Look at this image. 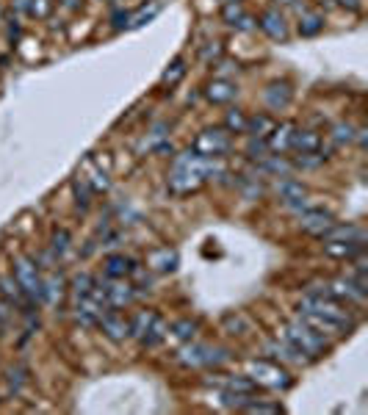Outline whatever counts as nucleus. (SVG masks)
Returning a JSON list of instances; mask_svg holds the SVG:
<instances>
[{
  "label": "nucleus",
  "mask_w": 368,
  "mask_h": 415,
  "mask_svg": "<svg viewBox=\"0 0 368 415\" xmlns=\"http://www.w3.org/2000/svg\"><path fill=\"white\" fill-rule=\"evenodd\" d=\"M102 271H105V277H111V279H125L127 274L136 271V266H133V260H130L127 255H108L105 263H102Z\"/></svg>",
  "instance_id": "obj_23"
},
{
  "label": "nucleus",
  "mask_w": 368,
  "mask_h": 415,
  "mask_svg": "<svg viewBox=\"0 0 368 415\" xmlns=\"http://www.w3.org/2000/svg\"><path fill=\"white\" fill-rule=\"evenodd\" d=\"M338 6H343V8H349V11H362V0H335Z\"/></svg>",
  "instance_id": "obj_49"
},
{
  "label": "nucleus",
  "mask_w": 368,
  "mask_h": 415,
  "mask_svg": "<svg viewBox=\"0 0 368 415\" xmlns=\"http://www.w3.org/2000/svg\"><path fill=\"white\" fill-rule=\"evenodd\" d=\"M158 11H160V6H158V3H152V8H149V11H147V6H144V8H141V11L136 14V17L130 14V25H127V28H138V25L149 22V19H152V17L158 14Z\"/></svg>",
  "instance_id": "obj_44"
},
{
  "label": "nucleus",
  "mask_w": 368,
  "mask_h": 415,
  "mask_svg": "<svg viewBox=\"0 0 368 415\" xmlns=\"http://www.w3.org/2000/svg\"><path fill=\"white\" fill-rule=\"evenodd\" d=\"M177 266H180V255H177V249H172V246H158V249H152V252L147 255V268L155 271V274H169V271H174Z\"/></svg>",
  "instance_id": "obj_14"
},
{
  "label": "nucleus",
  "mask_w": 368,
  "mask_h": 415,
  "mask_svg": "<svg viewBox=\"0 0 368 415\" xmlns=\"http://www.w3.org/2000/svg\"><path fill=\"white\" fill-rule=\"evenodd\" d=\"M257 163H260V169H263L266 174H274V177H288L291 169H293V163H288L282 155H266V158L257 160Z\"/></svg>",
  "instance_id": "obj_27"
},
{
  "label": "nucleus",
  "mask_w": 368,
  "mask_h": 415,
  "mask_svg": "<svg viewBox=\"0 0 368 415\" xmlns=\"http://www.w3.org/2000/svg\"><path fill=\"white\" fill-rule=\"evenodd\" d=\"M277 3H282V6H293L296 0H277Z\"/></svg>",
  "instance_id": "obj_52"
},
{
  "label": "nucleus",
  "mask_w": 368,
  "mask_h": 415,
  "mask_svg": "<svg viewBox=\"0 0 368 415\" xmlns=\"http://www.w3.org/2000/svg\"><path fill=\"white\" fill-rule=\"evenodd\" d=\"M224 130L227 133H246V113L241 108H230L224 113Z\"/></svg>",
  "instance_id": "obj_32"
},
{
  "label": "nucleus",
  "mask_w": 368,
  "mask_h": 415,
  "mask_svg": "<svg viewBox=\"0 0 368 415\" xmlns=\"http://www.w3.org/2000/svg\"><path fill=\"white\" fill-rule=\"evenodd\" d=\"M321 30H324V17L321 14H304L299 19V33L302 36H315Z\"/></svg>",
  "instance_id": "obj_34"
},
{
  "label": "nucleus",
  "mask_w": 368,
  "mask_h": 415,
  "mask_svg": "<svg viewBox=\"0 0 368 415\" xmlns=\"http://www.w3.org/2000/svg\"><path fill=\"white\" fill-rule=\"evenodd\" d=\"M332 224H335V216H332L329 210H324V208H307V210H302V216H299L302 232L315 235V238H321L324 230L332 227Z\"/></svg>",
  "instance_id": "obj_11"
},
{
  "label": "nucleus",
  "mask_w": 368,
  "mask_h": 415,
  "mask_svg": "<svg viewBox=\"0 0 368 415\" xmlns=\"http://www.w3.org/2000/svg\"><path fill=\"white\" fill-rule=\"evenodd\" d=\"M199 55H202V61H216L221 55V42H210Z\"/></svg>",
  "instance_id": "obj_47"
},
{
  "label": "nucleus",
  "mask_w": 368,
  "mask_h": 415,
  "mask_svg": "<svg viewBox=\"0 0 368 415\" xmlns=\"http://www.w3.org/2000/svg\"><path fill=\"white\" fill-rule=\"evenodd\" d=\"M266 351L274 357V360H279V362H288V365H296V362H304V357L282 338V340H268L266 343Z\"/></svg>",
  "instance_id": "obj_24"
},
{
  "label": "nucleus",
  "mask_w": 368,
  "mask_h": 415,
  "mask_svg": "<svg viewBox=\"0 0 368 415\" xmlns=\"http://www.w3.org/2000/svg\"><path fill=\"white\" fill-rule=\"evenodd\" d=\"M69 241H72V238H69V232H66L64 227H61V230H55V232H53V238H50V252H53L55 257H61V255L69 249Z\"/></svg>",
  "instance_id": "obj_40"
},
{
  "label": "nucleus",
  "mask_w": 368,
  "mask_h": 415,
  "mask_svg": "<svg viewBox=\"0 0 368 415\" xmlns=\"http://www.w3.org/2000/svg\"><path fill=\"white\" fill-rule=\"evenodd\" d=\"M69 288H72L75 296H86V293H91V288H94V277H91V274H77V277L69 282Z\"/></svg>",
  "instance_id": "obj_42"
},
{
  "label": "nucleus",
  "mask_w": 368,
  "mask_h": 415,
  "mask_svg": "<svg viewBox=\"0 0 368 415\" xmlns=\"http://www.w3.org/2000/svg\"><path fill=\"white\" fill-rule=\"evenodd\" d=\"M22 290V296L28 302H42L44 299V277L39 271V263L25 257V255H17L14 257V274H11Z\"/></svg>",
  "instance_id": "obj_4"
},
{
  "label": "nucleus",
  "mask_w": 368,
  "mask_h": 415,
  "mask_svg": "<svg viewBox=\"0 0 368 415\" xmlns=\"http://www.w3.org/2000/svg\"><path fill=\"white\" fill-rule=\"evenodd\" d=\"M235 94H238V86H235L232 80H224V77H213V80L205 86V97H208V102H213V105H224V102H230Z\"/></svg>",
  "instance_id": "obj_18"
},
{
  "label": "nucleus",
  "mask_w": 368,
  "mask_h": 415,
  "mask_svg": "<svg viewBox=\"0 0 368 415\" xmlns=\"http://www.w3.org/2000/svg\"><path fill=\"white\" fill-rule=\"evenodd\" d=\"M0 293H3V299L8 304H19L22 302V290H19L14 277H0Z\"/></svg>",
  "instance_id": "obj_36"
},
{
  "label": "nucleus",
  "mask_w": 368,
  "mask_h": 415,
  "mask_svg": "<svg viewBox=\"0 0 368 415\" xmlns=\"http://www.w3.org/2000/svg\"><path fill=\"white\" fill-rule=\"evenodd\" d=\"M274 124H277V122H274V116H268V113H252V116H246V133H249L252 138H266Z\"/></svg>",
  "instance_id": "obj_25"
},
{
  "label": "nucleus",
  "mask_w": 368,
  "mask_h": 415,
  "mask_svg": "<svg viewBox=\"0 0 368 415\" xmlns=\"http://www.w3.org/2000/svg\"><path fill=\"white\" fill-rule=\"evenodd\" d=\"M0 19H3V8H0Z\"/></svg>",
  "instance_id": "obj_53"
},
{
  "label": "nucleus",
  "mask_w": 368,
  "mask_h": 415,
  "mask_svg": "<svg viewBox=\"0 0 368 415\" xmlns=\"http://www.w3.org/2000/svg\"><path fill=\"white\" fill-rule=\"evenodd\" d=\"M291 97H293V91H291V86H288L285 80H274V83H268V86H266V91H263L266 105H268V108H274V111L285 108V105L291 102Z\"/></svg>",
  "instance_id": "obj_22"
},
{
  "label": "nucleus",
  "mask_w": 368,
  "mask_h": 415,
  "mask_svg": "<svg viewBox=\"0 0 368 415\" xmlns=\"http://www.w3.org/2000/svg\"><path fill=\"white\" fill-rule=\"evenodd\" d=\"M177 362L185 368H202L208 365V343H191L185 340V346L177 351Z\"/></svg>",
  "instance_id": "obj_20"
},
{
  "label": "nucleus",
  "mask_w": 368,
  "mask_h": 415,
  "mask_svg": "<svg viewBox=\"0 0 368 415\" xmlns=\"http://www.w3.org/2000/svg\"><path fill=\"white\" fill-rule=\"evenodd\" d=\"M252 401L249 393H235V390H221V404L224 407H232V409H243L246 404Z\"/></svg>",
  "instance_id": "obj_38"
},
{
  "label": "nucleus",
  "mask_w": 368,
  "mask_h": 415,
  "mask_svg": "<svg viewBox=\"0 0 368 415\" xmlns=\"http://www.w3.org/2000/svg\"><path fill=\"white\" fill-rule=\"evenodd\" d=\"M28 385V368L25 365H14V368H8L6 371V387H8V393H22V387Z\"/></svg>",
  "instance_id": "obj_30"
},
{
  "label": "nucleus",
  "mask_w": 368,
  "mask_h": 415,
  "mask_svg": "<svg viewBox=\"0 0 368 415\" xmlns=\"http://www.w3.org/2000/svg\"><path fill=\"white\" fill-rule=\"evenodd\" d=\"M329 136H332V141H335L338 147H346V144L354 141V124H349V122H335Z\"/></svg>",
  "instance_id": "obj_35"
},
{
  "label": "nucleus",
  "mask_w": 368,
  "mask_h": 415,
  "mask_svg": "<svg viewBox=\"0 0 368 415\" xmlns=\"http://www.w3.org/2000/svg\"><path fill=\"white\" fill-rule=\"evenodd\" d=\"M72 194H75V202H77V208L80 210H86L89 205H91V188H89V183L83 180V177H75L72 180Z\"/></svg>",
  "instance_id": "obj_33"
},
{
  "label": "nucleus",
  "mask_w": 368,
  "mask_h": 415,
  "mask_svg": "<svg viewBox=\"0 0 368 415\" xmlns=\"http://www.w3.org/2000/svg\"><path fill=\"white\" fill-rule=\"evenodd\" d=\"M97 326H100V332L108 340H125V338H130V321L122 313H116V310H105L100 315Z\"/></svg>",
  "instance_id": "obj_12"
},
{
  "label": "nucleus",
  "mask_w": 368,
  "mask_h": 415,
  "mask_svg": "<svg viewBox=\"0 0 368 415\" xmlns=\"http://www.w3.org/2000/svg\"><path fill=\"white\" fill-rule=\"evenodd\" d=\"M219 385H221V390H235V393H249V396H255V390H257V385L249 376H224Z\"/></svg>",
  "instance_id": "obj_31"
},
{
  "label": "nucleus",
  "mask_w": 368,
  "mask_h": 415,
  "mask_svg": "<svg viewBox=\"0 0 368 415\" xmlns=\"http://www.w3.org/2000/svg\"><path fill=\"white\" fill-rule=\"evenodd\" d=\"M6 321H8V310H6V304H0V329L6 326Z\"/></svg>",
  "instance_id": "obj_50"
},
{
  "label": "nucleus",
  "mask_w": 368,
  "mask_h": 415,
  "mask_svg": "<svg viewBox=\"0 0 368 415\" xmlns=\"http://www.w3.org/2000/svg\"><path fill=\"white\" fill-rule=\"evenodd\" d=\"M221 19H224L230 28H235V30H252V28H255V19L243 11L241 0H227V3L221 6Z\"/></svg>",
  "instance_id": "obj_16"
},
{
  "label": "nucleus",
  "mask_w": 368,
  "mask_h": 415,
  "mask_svg": "<svg viewBox=\"0 0 368 415\" xmlns=\"http://www.w3.org/2000/svg\"><path fill=\"white\" fill-rule=\"evenodd\" d=\"M224 329H230V335H246L249 332V321L238 313H230L224 315Z\"/></svg>",
  "instance_id": "obj_41"
},
{
  "label": "nucleus",
  "mask_w": 368,
  "mask_h": 415,
  "mask_svg": "<svg viewBox=\"0 0 368 415\" xmlns=\"http://www.w3.org/2000/svg\"><path fill=\"white\" fill-rule=\"evenodd\" d=\"M279 409H282L279 404H266V401H255V398L243 407V412H279Z\"/></svg>",
  "instance_id": "obj_46"
},
{
  "label": "nucleus",
  "mask_w": 368,
  "mask_h": 415,
  "mask_svg": "<svg viewBox=\"0 0 368 415\" xmlns=\"http://www.w3.org/2000/svg\"><path fill=\"white\" fill-rule=\"evenodd\" d=\"M291 149H296V152H324V138L313 127H296Z\"/></svg>",
  "instance_id": "obj_17"
},
{
  "label": "nucleus",
  "mask_w": 368,
  "mask_h": 415,
  "mask_svg": "<svg viewBox=\"0 0 368 415\" xmlns=\"http://www.w3.org/2000/svg\"><path fill=\"white\" fill-rule=\"evenodd\" d=\"M33 17H44L50 11V0H30V8H28Z\"/></svg>",
  "instance_id": "obj_48"
},
{
  "label": "nucleus",
  "mask_w": 368,
  "mask_h": 415,
  "mask_svg": "<svg viewBox=\"0 0 368 415\" xmlns=\"http://www.w3.org/2000/svg\"><path fill=\"white\" fill-rule=\"evenodd\" d=\"M241 188H243L246 199H257V196L263 194V185L257 183V177H243V174H241Z\"/></svg>",
  "instance_id": "obj_45"
},
{
  "label": "nucleus",
  "mask_w": 368,
  "mask_h": 415,
  "mask_svg": "<svg viewBox=\"0 0 368 415\" xmlns=\"http://www.w3.org/2000/svg\"><path fill=\"white\" fill-rule=\"evenodd\" d=\"M365 230L362 227H357V224H332V227H326L324 230V235H321V241H354V243H365Z\"/></svg>",
  "instance_id": "obj_19"
},
{
  "label": "nucleus",
  "mask_w": 368,
  "mask_h": 415,
  "mask_svg": "<svg viewBox=\"0 0 368 415\" xmlns=\"http://www.w3.org/2000/svg\"><path fill=\"white\" fill-rule=\"evenodd\" d=\"M105 310H111V307H108V304H102L94 293L75 296V321H77L80 326H94Z\"/></svg>",
  "instance_id": "obj_10"
},
{
  "label": "nucleus",
  "mask_w": 368,
  "mask_h": 415,
  "mask_svg": "<svg viewBox=\"0 0 368 415\" xmlns=\"http://www.w3.org/2000/svg\"><path fill=\"white\" fill-rule=\"evenodd\" d=\"M188 72V66H185V58L183 55H177L166 69H163V75H160V86H177L180 80H183V75Z\"/></svg>",
  "instance_id": "obj_28"
},
{
  "label": "nucleus",
  "mask_w": 368,
  "mask_h": 415,
  "mask_svg": "<svg viewBox=\"0 0 368 415\" xmlns=\"http://www.w3.org/2000/svg\"><path fill=\"white\" fill-rule=\"evenodd\" d=\"M324 160H326V155H321V152H299L293 158V166H299V169H315Z\"/></svg>",
  "instance_id": "obj_39"
},
{
  "label": "nucleus",
  "mask_w": 368,
  "mask_h": 415,
  "mask_svg": "<svg viewBox=\"0 0 368 415\" xmlns=\"http://www.w3.org/2000/svg\"><path fill=\"white\" fill-rule=\"evenodd\" d=\"M277 196H279V202H282L285 208H291V210H296V213L307 210V185L299 183V180H293L291 174L277 183Z\"/></svg>",
  "instance_id": "obj_8"
},
{
  "label": "nucleus",
  "mask_w": 368,
  "mask_h": 415,
  "mask_svg": "<svg viewBox=\"0 0 368 415\" xmlns=\"http://www.w3.org/2000/svg\"><path fill=\"white\" fill-rule=\"evenodd\" d=\"M100 285H102V293H105V302L111 310H122V307L133 304V299H136V285H130L125 279L105 277V282L100 279Z\"/></svg>",
  "instance_id": "obj_9"
},
{
  "label": "nucleus",
  "mask_w": 368,
  "mask_h": 415,
  "mask_svg": "<svg viewBox=\"0 0 368 415\" xmlns=\"http://www.w3.org/2000/svg\"><path fill=\"white\" fill-rule=\"evenodd\" d=\"M64 293H66V282H64V277H61L58 271L47 274V277H44V299H42V302L55 304V302H61V296H64Z\"/></svg>",
  "instance_id": "obj_26"
},
{
  "label": "nucleus",
  "mask_w": 368,
  "mask_h": 415,
  "mask_svg": "<svg viewBox=\"0 0 368 415\" xmlns=\"http://www.w3.org/2000/svg\"><path fill=\"white\" fill-rule=\"evenodd\" d=\"M326 290H329V296L338 299L340 304H362L365 296H368L365 279H357V277H338V279H329V282H326Z\"/></svg>",
  "instance_id": "obj_7"
},
{
  "label": "nucleus",
  "mask_w": 368,
  "mask_h": 415,
  "mask_svg": "<svg viewBox=\"0 0 368 415\" xmlns=\"http://www.w3.org/2000/svg\"><path fill=\"white\" fill-rule=\"evenodd\" d=\"M266 155H268L266 138H249V144H246V158H252V160H263Z\"/></svg>",
  "instance_id": "obj_43"
},
{
  "label": "nucleus",
  "mask_w": 368,
  "mask_h": 415,
  "mask_svg": "<svg viewBox=\"0 0 368 415\" xmlns=\"http://www.w3.org/2000/svg\"><path fill=\"white\" fill-rule=\"evenodd\" d=\"M191 149L196 152V155H202V158H224L230 149H232V138H230V133L224 130V127H205L196 138H194V144H191Z\"/></svg>",
  "instance_id": "obj_6"
},
{
  "label": "nucleus",
  "mask_w": 368,
  "mask_h": 415,
  "mask_svg": "<svg viewBox=\"0 0 368 415\" xmlns=\"http://www.w3.org/2000/svg\"><path fill=\"white\" fill-rule=\"evenodd\" d=\"M365 252V243H354V241H324V255L335 257V260H351L357 255Z\"/></svg>",
  "instance_id": "obj_21"
},
{
  "label": "nucleus",
  "mask_w": 368,
  "mask_h": 415,
  "mask_svg": "<svg viewBox=\"0 0 368 415\" xmlns=\"http://www.w3.org/2000/svg\"><path fill=\"white\" fill-rule=\"evenodd\" d=\"M249 379L268 390H288L293 385V376L271 360H249Z\"/></svg>",
  "instance_id": "obj_5"
},
{
  "label": "nucleus",
  "mask_w": 368,
  "mask_h": 415,
  "mask_svg": "<svg viewBox=\"0 0 368 415\" xmlns=\"http://www.w3.org/2000/svg\"><path fill=\"white\" fill-rule=\"evenodd\" d=\"M196 329H199V324L194 318H180V321L172 324V335L180 338V340H191L196 335Z\"/></svg>",
  "instance_id": "obj_37"
},
{
  "label": "nucleus",
  "mask_w": 368,
  "mask_h": 415,
  "mask_svg": "<svg viewBox=\"0 0 368 415\" xmlns=\"http://www.w3.org/2000/svg\"><path fill=\"white\" fill-rule=\"evenodd\" d=\"M216 174H224V169L219 163H213V158H202L194 149H185V152L174 155L166 183H169L172 194H191V191H199Z\"/></svg>",
  "instance_id": "obj_2"
},
{
  "label": "nucleus",
  "mask_w": 368,
  "mask_h": 415,
  "mask_svg": "<svg viewBox=\"0 0 368 415\" xmlns=\"http://www.w3.org/2000/svg\"><path fill=\"white\" fill-rule=\"evenodd\" d=\"M282 338H285L304 360H318V357H324V351L329 349V340H326L318 329H313L307 321H302V318L288 321L285 329H282Z\"/></svg>",
  "instance_id": "obj_3"
},
{
  "label": "nucleus",
  "mask_w": 368,
  "mask_h": 415,
  "mask_svg": "<svg viewBox=\"0 0 368 415\" xmlns=\"http://www.w3.org/2000/svg\"><path fill=\"white\" fill-rule=\"evenodd\" d=\"M86 169L91 172V177H83V180L89 183V188H91L94 194H100V191H108V188H111V180H108V172H102L100 166H94V160H91V158L86 160Z\"/></svg>",
  "instance_id": "obj_29"
},
{
  "label": "nucleus",
  "mask_w": 368,
  "mask_h": 415,
  "mask_svg": "<svg viewBox=\"0 0 368 415\" xmlns=\"http://www.w3.org/2000/svg\"><path fill=\"white\" fill-rule=\"evenodd\" d=\"M257 28H260L268 39H274V42L288 39V22H285V17H282L277 8L263 11V14H260V19H257Z\"/></svg>",
  "instance_id": "obj_15"
},
{
  "label": "nucleus",
  "mask_w": 368,
  "mask_h": 415,
  "mask_svg": "<svg viewBox=\"0 0 368 415\" xmlns=\"http://www.w3.org/2000/svg\"><path fill=\"white\" fill-rule=\"evenodd\" d=\"M299 318L307 321L321 335H346L354 329V315L332 296L304 293L299 302Z\"/></svg>",
  "instance_id": "obj_1"
},
{
  "label": "nucleus",
  "mask_w": 368,
  "mask_h": 415,
  "mask_svg": "<svg viewBox=\"0 0 368 415\" xmlns=\"http://www.w3.org/2000/svg\"><path fill=\"white\" fill-rule=\"evenodd\" d=\"M293 133H296V124H293V122H277V124L271 127V133L266 136V147H268V152H274V155H285V152H291Z\"/></svg>",
  "instance_id": "obj_13"
},
{
  "label": "nucleus",
  "mask_w": 368,
  "mask_h": 415,
  "mask_svg": "<svg viewBox=\"0 0 368 415\" xmlns=\"http://www.w3.org/2000/svg\"><path fill=\"white\" fill-rule=\"evenodd\" d=\"M80 3H83V0H64V6H66V8H77Z\"/></svg>",
  "instance_id": "obj_51"
}]
</instances>
